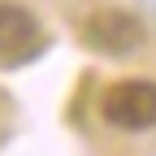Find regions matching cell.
Returning a JSON list of instances; mask_svg holds the SVG:
<instances>
[{"label": "cell", "mask_w": 156, "mask_h": 156, "mask_svg": "<svg viewBox=\"0 0 156 156\" xmlns=\"http://www.w3.org/2000/svg\"><path fill=\"white\" fill-rule=\"evenodd\" d=\"M143 22L134 17L130 9H117V5H104L95 9L87 22H83V44L104 52V56H126V52H139L143 48Z\"/></svg>", "instance_id": "6da1fadb"}, {"label": "cell", "mask_w": 156, "mask_h": 156, "mask_svg": "<svg viewBox=\"0 0 156 156\" xmlns=\"http://www.w3.org/2000/svg\"><path fill=\"white\" fill-rule=\"evenodd\" d=\"M104 122L117 130H147L156 126V83L122 78L104 91Z\"/></svg>", "instance_id": "7a4b0ae2"}, {"label": "cell", "mask_w": 156, "mask_h": 156, "mask_svg": "<svg viewBox=\"0 0 156 156\" xmlns=\"http://www.w3.org/2000/svg\"><path fill=\"white\" fill-rule=\"evenodd\" d=\"M39 44H44V30H39L35 13L26 5L0 0V61H22Z\"/></svg>", "instance_id": "3957f363"}]
</instances>
